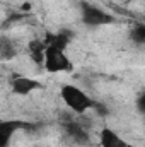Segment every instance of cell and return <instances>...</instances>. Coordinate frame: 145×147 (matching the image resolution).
<instances>
[{"label": "cell", "instance_id": "cell-1", "mask_svg": "<svg viewBox=\"0 0 145 147\" xmlns=\"http://www.w3.org/2000/svg\"><path fill=\"white\" fill-rule=\"evenodd\" d=\"M60 98L65 103V106L75 115H84L85 111L92 110L96 106V103L92 101V98L82 91L80 87L73 86V84H63L60 89Z\"/></svg>", "mask_w": 145, "mask_h": 147}, {"label": "cell", "instance_id": "cell-2", "mask_svg": "<svg viewBox=\"0 0 145 147\" xmlns=\"http://www.w3.org/2000/svg\"><path fill=\"white\" fill-rule=\"evenodd\" d=\"M44 70L48 74H60V72H72L73 63L67 57L65 50L55 48V46H46L44 50Z\"/></svg>", "mask_w": 145, "mask_h": 147}, {"label": "cell", "instance_id": "cell-3", "mask_svg": "<svg viewBox=\"0 0 145 147\" xmlns=\"http://www.w3.org/2000/svg\"><path fill=\"white\" fill-rule=\"evenodd\" d=\"M80 19L85 26L89 28H99V26H108L114 22V17L106 12L104 9L97 7V5H92V3H87L84 2L80 5Z\"/></svg>", "mask_w": 145, "mask_h": 147}, {"label": "cell", "instance_id": "cell-4", "mask_svg": "<svg viewBox=\"0 0 145 147\" xmlns=\"http://www.w3.org/2000/svg\"><path fill=\"white\" fill-rule=\"evenodd\" d=\"M41 87L43 86L39 80L33 79V77H28V75H14L10 79V89L17 96H28V94L34 92Z\"/></svg>", "mask_w": 145, "mask_h": 147}, {"label": "cell", "instance_id": "cell-5", "mask_svg": "<svg viewBox=\"0 0 145 147\" xmlns=\"http://www.w3.org/2000/svg\"><path fill=\"white\" fill-rule=\"evenodd\" d=\"M99 144H101V147H133L125 139H121L109 127H103L101 128V132H99Z\"/></svg>", "mask_w": 145, "mask_h": 147}, {"label": "cell", "instance_id": "cell-6", "mask_svg": "<svg viewBox=\"0 0 145 147\" xmlns=\"http://www.w3.org/2000/svg\"><path fill=\"white\" fill-rule=\"evenodd\" d=\"M19 127H22V123L17 120H2L0 121V146L7 147V144L10 142V137L19 130Z\"/></svg>", "mask_w": 145, "mask_h": 147}, {"label": "cell", "instance_id": "cell-7", "mask_svg": "<svg viewBox=\"0 0 145 147\" xmlns=\"http://www.w3.org/2000/svg\"><path fill=\"white\" fill-rule=\"evenodd\" d=\"M65 130H67L68 137L73 139L77 144H84V146H87V144H89V140H91V139H89L87 130H85L82 125H79V123H67Z\"/></svg>", "mask_w": 145, "mask_h": 147}, {"label": "cell", "instance_id": "cell-8", "mask_svg": "<svg viewBox=\"0 0 145 147\" xmlns=\"http://www.w3.org/2000/svg\"><path fill=\"white\" fill-rule=\"evenodd\" d=\"M68 43H70V36L67 33H55V34L50 33L46 36V41H44L46 46H55V48H60V50H67Z\"/></svg>", "mask_w": 145, "mask_h": 147}, {"label": "cell", "instance_id": "cell-9", "mask_svg": "<svg viewBox=\"0 0 145 147\" xmlns=\"http://www.w3.org/2000/svg\"><path fill=\"white\" fill-rule=\"evenodd\" d=\"M28 50H29V55L34 60V63H38V65H43L44 63V50H46V45L44 43H41L39 39H34V41L29 43Z\"/></svg>", "mask_w": 145, "mask_h": 147}, {"label": "cell", "instance_id": "cell-10", "mask_svg": "<svg viewBox=\"0 0 145 147\" xmlns=\"http://www.w3.org/2000/svg\"><path fill=\"white\" fill-rule=\"evenodd\" d=\"M128 38L133 45H145V22H137L128 31Z\"/></svg>", "mask_w": 145, "mask_h": 147}, {"label": "cell", "instance_id": "cell-11", "mask_svg": "<svg viewBox=\"0 0 145 147\" xmlns=\"http://www.w3.org/2000/svg\"><path fill=\"white\" fill-rule=\"evenodd\" d=\"M135 105H137V110H138V111H140V113L145 116V87L140 91V94L137 96V101H135Z\"/></svg>", "mask_w": 145, "mask_h": 147}, {"label": "cell", "instance_id": "cell-12", "mask_svg": "<svg viewBox=\"0 0 145 147\" xmlns=\"http://www.w3.org/2000/svg\"><path fill=\"white\" fill-rule=\"evenodd\" d=\"M128 3H132V2H145V0H126Z\"/></svg>", "mask_w": 145, "mask_h": 147}]
</instances>
